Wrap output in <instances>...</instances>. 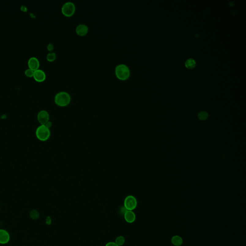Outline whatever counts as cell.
I'll return each instance as SVG.
<instances>
[{
  "mask_svg": "<svg viewBox=\"0 0 246 246\" xmlns=\"http://www.w3.org/2000/svg\"><path fill=\"white\" fill-rule=\"evenodd\" d=\"M54 49V46L53 44L49 43L48 45H47V49L49 51H52Z\"/></svg>",
  "mask_w": 246,
  "mask_h": 246,
  "instance_id": "cell-20",
  "label": "cell"
},
{
  "mask_svg": "<svg viewBox=\"0 0 246 246\" xmlns=\"http://www.w3.org/2000/svg\"><path fill=\"white\" fill-rule=\"evenodd\" d=\"M138 202L136 198L132 195H129L125 199L124 201V206L127 210L133 211L135 209L137 206Z\"/></svg>",
  "mask_w": 246,
  "mask_h": 246,
  "instance_id": "cell-4",
  "label": "cell"
},
{
  "mask_svg": "<svg viewBox=\"0 0 246 246\" xmlns=\"http://www.w3.org/2000/svg\"><path fill=\"white\" fill-rule=\"evenodd\" d=\"M56 57V55L55 53H50L47 54L46 58H47V60L48 61L53 62L55 60Z\"/></svg>",
  "mask_w": 246,
  "mask_h": 246,
  "instance_id": "cell-17",
  "label": "cell"
},
{
  "mask_svg": "<svg viewBox=\"0 0 246 246\" xmlns=\"http://www.w3.org/2000/svg\"><path fill=\"white\" fill-rule=\"evenodd\" d=\"M34 73V71L33 70L30 68H28L25 70V75L28 77H32L33 76Z\"/></svg>",
  "mask_w": 246,
  "mask_h": 246,
  "instance_id": "cell-18",
  "label": "cell"
},
{
  "mask_svg": "<svg viewBox=\"0 0 246 246\" xmlns=\"http://www.w3.org/2000/svg\"><path fill=\"white\" fill-rule=\"evenodd\" d=\"M38 121L41 125H45L49 121L50 115L45 110L39 111L37 115Z\"/></svg>",
  "mask_w": 246,
  "mask_h": 246,
  "instance_id": "cell-6",
  "label": "cell"
},
{
  "mask_svg": "<svg viewBox=\"0 0 246 246\" xmlns=\"http://www.w3.org/2000/svg\"><path fill=\"white\" fill-rule=\"evenodd\" d=\"M198 117L199 120H201V121H205L208 119L209 114L205 111H202L199 113Z\"/></svg>",
  "mask_w": 246,
  "mask_h": 246,
  "instance_id": "cell-15",
  "label": "cell"
},
{
  "mask_svg": "<svg viewBox=\"0 0 246 246\" xmlns=\"http://www.w3.org/2000/svg\"><path fill=\"white\" fill-rule=\"evenodd\" d=\"M36 135L40 141H46L50 137V130L45 125H40L36 129Z\"/></svg>",
  "mask_w": 246,
  "mask_h": 246,
  "instance_id": "cell-3",
  "label": "cell"
},
{
  "mask_svg": "<svg viewBox=\"0 0 246 246\" xmlns=\"http://www.w3.org/2000/svg\"><path fill=\"white\" fill-rule=\"evenodd\" d=\"M123 216L125 221L129 224L134 223L136 219L135 214L133 211L127 210Z\"/></svg>",
  "mask_w": 246,
  "mask_h": 246,
  "instance_id": "cell-7",
  "label": "cell"
},
{
  "mask_svg": "<svg viewBox=\"0 0 246 246\" xmlns=\"http://www.w3.org/2000/svg\"><path fill=\"white\" fill-rule=\"evenodd\" d=\"M54 102L59 106H66L70 102V95L66 92H59L55 95Z\"/></svg>",
  "mask_w": 246,
  "mask_h": 246,
  "instance_id": "cell-1",
  "label": "cell"
},
{
  "mask_svg": "<svg viewBox=\"0 0 246 246\" xmlns=\"http://www.w3.org/2000/svg\"><path fill=\"white\" fill-rule=\"evenodd\" d=\"M75 10H76L75 5L74 3L71 2H68L64 3L62 8V12L63 15L67 17L73 16L75 13Z\"/></svg>",
  "mask_w": 246,
  "mask_h": 246,
  "instance_id": "cell-5",
  "label": "cell"
},
{
  "mask_svg": "<svg viewBox=\"0 0 246 246\" xmlns=\"http://www.w3.org/2000/svg\"><path fill=\"white\" fill-rule=\"evenodd\" d=\"M172 243L175 246H180L182 244L183 240L179 236H175L172 238Z\"/></svg>",
  "mask_w": 246,
  "mask_h": 246,
  "instance_id": "cell-12",
  "label": "cell"
},
{
  "mask_svg": "<svg viewBox=\"0 0 246 246\" xmlns=\"http://www.w3.org/2000/svg\"><path fill=\"white\" fill-rule=\"evenodd\" d=\"M125 241V238L122 236H120L117 237L114 242L118 246H122L124 245Z\"/></svg>",
  "mask_w": 246,
  "mask_h": 246,
  "instance_id": "cell-14",
  "label": "cell"
},
{
  "mask_svg": "<svg viewBox=\"0 0 246 246\" xmlns=\"http://www.w3.org/2000/svg\"><path fill=\"white\" fill-rule=\"evenodd\" d=\"M21 10L23 11L26 12L27 11V7L25 6H21Z\"/></svg>",
  "mask_w": 246,
  "mask_h": 246,
  "instance_id": "cell-24",
  "label": "cell"
},
{
  "mask_svg": "<svg viewBox=\"0 0 246 246\" xmlns=\"http://www.w3.org/2000/svg\"><path fill=\"white\" fill-rule=\"evenodd\" d=\"M185 65H186V66L187 68H189V69H192V68H193L196 65V62L193 59H189L186 62Z\"/></svg>",
  "mask_w": 246,
  "mask_h": 246,
  "instance_id": "cell-13",
  "label": "cell"
},
{
  "mask_svg": "<svg viewBox=\"0 0 246 246\" xmlns=\"http://www.w3.org/2000/svg\"><path fill=\"white\" fill-rule=\"evenodd\" d=\"M51 223H52V219H51V218H50V216H48V217H47V218H46V224L48 225H50V224H51Z\"/></svg>",
  "mask_w": 246,
  "mask_h": 246,
  "instance_id": "cell-22",
  "label": "cell"
},
{
  "mask_svg": "<svg viewBox=\"0 0 246 246\" xmlns=\"http://www.w3.org/2000/svg\"><path fill=\"white\" fill-rule=\"evenodd\" d=\"M127 211V210L126 209V208L124 207V206H122V207L120 208V210H119V212H120V214H121L123 215H124V214H125V212Z\"/></svg>",
  "mask_w": 246,
  "mask_h": 246,
  "instance_id": "cell-19",
  "label": "cell"
},
{
  "mask_svg": "<svg viewBox=\"0 0 246 246\" xmlns=\"http://www.w3.org/2000/svg\"><path fill=\"white\" fill-rule=\"evenodd\" d=\"M45 125V126H46V127H47V128L50 129V128H51V127H52V122H50V121H49L48 122H47V123H46V124H45V125Z\"/></svg>",
  "mask_w": 246,
  "mask_h": 246,
  "instance_id": "cell-23",
  "label": "cell"
},
{
  "mask_svg": "<svg viewBox=\"0 0 246 246\" xmlns=\"http://www.w3.org/2000/svg\"><path fill=\"white\" fill-rule=\"evenodd\" d=\"M10 240L9 233L5 230H0V244L8 243Z\"/></svg>",
  "mask_w": 246,
  "mask_h": 246,
  "instance_id": "cell-11",
  "label": "cell"
},
{
  "mask_svg": "<svg viewBox=\"0 0 246 246\" xmlns=\"http://www.w3.org/2000/svg\"><path fill=\"white\" fill-rule=\"evenodd\" d=\"M115 75L119 80H125L130 76V70L129 67L124 64H120L116 66L115 69Z\"/></svg>",
  "mask_w": 246,
  "mask_h": 246,
  "instance_id": "cell-2",
  "label": "cell"
},
{
  "mask_svg": "<svg viewBox=\"0 0 246 246\" xmlns=\"http://www.w3.org/2000/svg\"><path fill=\"white\" fill-rule=\"evenodd\" d=\"M105 246H118L114 242H108Z\"/></svg>",
  "mask_w": 246,
  "mask_h": 246,
  "instance_id": "cell-21",
  "label": "cell"
},
{
  "mask_svg": "<svg viewBox=\"0 0 246 246\" xmlns=\"http://www.w3.org/2000/svg\"><path fill=\"white\" fill-rule=\"evenodd\" d=\"M88 28L87 25L81 24L76 27V32L78 35L80 36H85L88 32Z\"/></svg>",
  "mask_w": 246,
  "mask_h": 246,
  "instance_id": "cell-10",
  "label": "cell"
},
{
  "mask_svg": "<svg viewBox=\"0 0 246 246\" xmlns=\"http://www.w3.org/2000/svg\"><path fill=\"white\" fill-rule=\"evenodd\" d=\"M29 215L30 217L33 219H37L39 216V213L36 210H33L30 211Z\"/></svg>",
  "mask_w": 246,
  "mask_h": 246,
  "instance_id": "cell-16",
  "label": "cell"
},
{
  "mask_svg": "<svg viewBox=\"0 0 246 246\" xmlns=\"http://www.w3.org/2000/svg\"><path fill=\"white\" fill-rule=\"evenodd\" d=\"M33 77L35 80L37 81H43L46 78V74L43 71L38 69L34 71Z\"/></svg>",
  "mask_w": 246,
  "mask_h": 246,
  "instance_id": "cell-8",
  "label": "cell"
},
{
  "mask_svg": "<svg viewBox=\"0 0 246 246\" xmlns=\"http://www.w3.org/2000/svg\"><path fill=\"white\" fill-rule=\"evenodd\" d=\"M28 65L29 68L32 69L33 70L35 71L38 69L39 66V61L36 57H30L28 61Z\"/></svg>",
  "mask_w": 246,
  "mask_h": 246,
  "instance_id": "cell-9",
  "label": "cell"
}]
</instances>
